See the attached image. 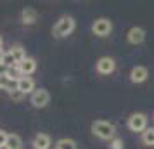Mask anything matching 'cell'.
I'll list each match as a JSON object with an SVG mask.
<instances>
[{"instance_id": "1", "label": "cell", "mask_w": 154, "mask_h": 149, "mask_svg": "<svg viewBox=\"0 0 154 149\" xmlns=\"http://www.w3.org/2000/svg\"><path fill=\"white\" fill-rule=\"evenodd\" d=\"M92 132L95 137L102 139V141H112L114 135H116V127L104 120H97L92 123Z\"/></svg>"}, {"instance_id": "2", "label": "cell", "mask_w": 154, "mask_h": 149, "mask_svg": "<svg viewBox=\"0 0 154 149\" xmlns=\"http://www.w3.org/2000/svg\"><path fill=\"white\" fill-rule=\"evenodd\" d=\"M73 29H75V19L69 17V16H63V17L57 21V24L54 26V36L64 38V36L71 35Z\"/></svg>"}, {"instance_id": "3", "label": "cell", "mask_w": 154, "mask_h": 149, "mask_svg": "<svg viewBox=\"0 0 154 149\" xmlns=\"http://www.w3.org/2000/svg\"><path fill=\"white\" fill-rule=\"evenodd\" d=\"M92 31H94V35H97V36H107L112 31V23L107 17H99L92 24Z\"/></svg>"}, {"instance_id": "4", "label": "cell", "mask_w": 154, "mask_h": 149, "mask_svg": "<svg viewBox=\"0 0 154 149\" xmlns=\"http://www.w3.org/2000/svg\"><path fill=\"white\" fill-rule=\"evenodd\" d=\"M128 128L132 132H144L147 128V116L144 113H133L128 118Z\"/></svg>"}, {"instance_id": "5", "label": "cell", "mask_w": 154, "mask_h": 149, "mask_svg": "<svg viewBox=\"0 0 154 149\" xmlns=\"http://www.w3.org/2000/svg\"><path fill=\"white\" fill-rule=\"evenodd\" d=\"M49 101H50V95L45 88H38V90L31 94V104L35 107H45L49 104Z\"/></svg>"}, {"instance_id": "6", "label": "cell", "mask_w": 154, "mask_h": 149, "mask_svg": "<svg viewBox=\"0 0 154 149\" xmlns=\"http://www.w3.org/2000/svg\"><path fill=\"white\" fill-rule=\"evenodd\" d=\"M116 70V63L112 57H100L97 61V71L100 75H111Z\"/></svg>"}, {"instance_id": "7", "label": "cell", "mask_w": 154, "mask_h": 149, "mask_svg": "<svg viewBox=\"0 0 154 149\" xmlns=\"http://www.w3.org/2000/svg\"><path fill=\"white\" fill-rule=\"evenodd\" d=\"M147 76H149V71L144 66H135L130 71V82L132 83H142L147 80Z\"/></svg>"}, {"instance_id": "8", "label": "cell", "mask_w": 154, "mask_h": 149, "mask_svg": "<svg viewBox=\"0 0 154 149\" xmlns=\"http://www.w3.org/2000/svg\"><path fill=\"white\" fill-rule=\"evenodd\" d=\"M126 38H128V42L132 45H139V43H142L146 40V31L142 28H139V26H133V28H130Z\"/></svg>"}, {"instance_id": "9", "label": "cell", "mask_w": 154, "mask_h": 149, "mask_svg": "<svg viewBox=\"0 0 154 149\" xmlns=\"http://www.w3.org/2000/svg\"><path fill=\"white\" fill-rule=\"evenodd\" d=\"M17 90L23 94H33L35 92V82L29 78V76H23V78L17 80Z\"/></svg>"}, {"instance_id": "10", "label": "cell", "mask_w": 154, "mask_h": 149, "mask_svg": "<svg viewBox=\"0 0 154 149\" xmlns=\"http://www.w3.org/2000/svg\"><path fill=\"white\" fill-rule=\"evenodd\" d=\"M17 68H19V71H21L23 76H28V75H31V73L36 70V61L35 59H31V57H26L23 63L17 64Z\"/></svg>"}, {"instance_id": "11", "label": "cell", "mask_w": 154, "mask_h": 149, "mask_svg": "<svg viewBox=\"0 0 154 149\" xmlns=\"http://www.w3.org/2000/svg\"><path fill=\"white\" fill-rule=\"evenodd\" d=\"M36 19H38V14H36L35 9L26 7L24 11H23V14H21V21H23V24H26V26H29V24H35Z\"/></svg>"}, {"instance_id": "12", "label": "cell", "mask_w": 154, "mask_h": 149, "mask_svg": "<svg viewBox=\"0 0 154 149\" xmlns=\"http://www.w3.org/2000/svg\"><path fill=\"white\" fill-rule=\"evenodd\" d=\"M33 147L35 149H49L50 147V137L47 134H38L33 139Z\"/></svg>"}, {"instance_id": "13", "label": "cell", "mask_w": 154, "mask_h": 149, "mask_svg": "<svg viewBox=\"0 0 154 149\" xmlns=\"http://www.w3.org/2000/svg\"><path fill=\"white\" fill-rule=\"evenodd\" d=\"M0 88L9 90V92H14V90H17V82L9 78L7 75H0Z\"/></svg>"}, {"instance_id": "14", "label": "cell", "mask_w": 154, "mask_h": 149, "mask_svg": "<svg viewBox=\"0 0 154 149\" xmlns=\"http://www.w3.org/2000/svg\"><path fill=\"white\" fill-rule=\"evenodd\" d=\"M142 142L146 146H154V127H147L142 132Z\"/></svg>"}, {"instance_id": "15", "label": "cell", "mask_w": 154, "mask_h": 149, "mask_svg": "<svg viewBox=\"0 0 154 149\" xmlns=\"http://www.w3.org/2000/svg\"><path fill=\"white\" fill-rule=\"evenodd\" d=\"M5 149H21V137L16 134H11L7 137V146Z\"/></svg>"}, {"instance_id": "16", "label": "cell", "mask_w": 154, "mask_h": 149, "mask_svg": "<svg viewBox=\"0 0 154 149\" xmlns=\"http://www.w3.org/2000/svg\"><path fill=\"white\" fill-rule=\"evenodd\" d=\"M11 54H12V57L16 59V63H17V64L23 63V61L26 59V52H24V49H23V47H19V45L12 47V49H11Z\"/></svg>"}, {"instance_id": "17", "label": "cell", "mask_w": 154, "mask_h": 149, "mask_svg": "<svg viewBox=\"0 0 154 149\" xmlns=\"http://www.w3.org/2000/svg\"><path fill=\"white\" fill-rule=\"evenodd\" d=\"M56 149H78V146L76 142L71 141V139H61V141H57Z\"/></svg>"}, {"instance_id": "18", "label": "cell", "mask_w": 154, "mask_h": 149, "mask_svg": "<svg viewBox=\"0 0 154 149\" xmlns=\"http://www.w3.org/2000/svg\"><path fill=\"white\" fill-rule=\"evenodd\" d=\"M0 64H4L5 68H12V66H17V63H16V59L12 57V54H11V50L4 54V57H2V63H0Z\"/></svg>"}, {"instance_id": "19", "label": "cell", "mask_w": 154, "mask_h": 149, "mask_svg": "<svg viewBox=\"0 0 154 149\" xmlns=\"http://www.w3.org/2000/svg\"><path fill=\"white\" fill-rule=\"evenodd\" d=\"M125 147V144H123V139H118V137H114L112 141H109V149H123Z\"/></svg>"}, {"instance_id": "20", "label": "cell", "mask_w": 154, "mask_h": 149, "mask_svg": "<svg viewBox=\"0 0 154 149\" xmlns=\"http://www.w3.org/2000/svg\"><path fill=\"white\" fill-rule=\"evenodd\" d=\"M7 137H9V134H7V132H4V130H0V149H2V147H5V146H7Z\"/></svg>"}, {"instance_id": "21", "label": "cell", "mask_w": 154, "mask_h": 149, "mask_svg": "<svg viewBox=\"0 0 154 149\" xmlns=\"http://www.w3.org/2000/svg\"><path fill=\"white\" fill-rule=\"evenodd\" d=\"M11 95H12V99H16V101H21L24 94H23V92H19V90H14V92H11Z\"/></svg>"}, {"instance_id": "22", "label": "cell", "mask_w": 154, "mask_h": 149, "mask_svg": "<svg viewBox=\"0 0 154 149\" xmlns=\"http://www.w3.org/2000/svg\"><path fill=\"white\" fill-rule=\"evenodd\" d=\"M4 54H5V52L2 50V38H0V63H2V57H4Z\"/></svg>"}]
</instances>
